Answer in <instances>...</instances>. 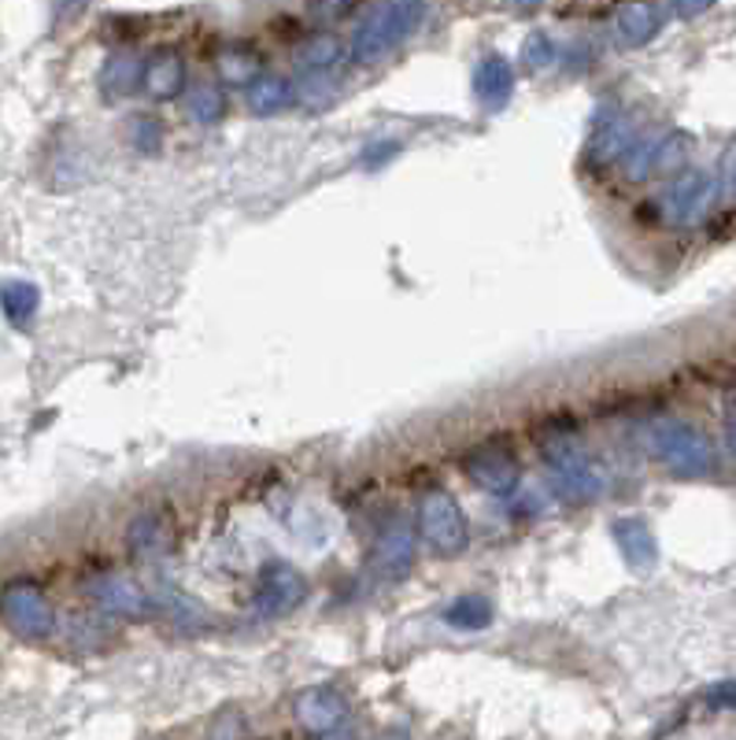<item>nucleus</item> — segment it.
<instances>
[{"instance_id":"4be33fe9","label":"nucleus","mask_w":736,"mask_h":740,"mask_svg":"<svg viewBox=\"0 0 736 740\" xmlns=\"http://www.w3.org/2000/svg\"><path fill=\"white\" fill-rule=\"evenodd\" d=\"M0 308H4V316L12 322H23L37 311V289L26 286V281H12V286L0 289Z\"/></svg>"},{"instance_id":"f8f14e48","label":"nucleus","mask_w":736,"mask_h":740,"mask_svg":"<svg viewBox=\"0 0 736 740\" xmlns=\"http://www.w3.org/2000/svg\"><path fill=\"white\" fill-rule=\"evenodd\" d=\"M662 26V8H651V4H629L618 12V37L622 45L637 48V45H648L655 34H659Z\"/></svg>"},{"instance_id":"6ab92c4d","label":"nucleus","mask_w":736,"mask_h":740,"mask_svg":"<svg viewBox=\"0 0 736 740\" xmlns=\"http://www.w3.org/2000/svg\"><path fill=\"white\" fill-rule=\"evenodd\" d=\"M659 141L662 134H651V137H637V145H633L625 156L618 159L625 178L629 181H644L655 175V156H659Z\"/></svg>"},{"instance_id":"20e7f679","label":"nucleus","mask_w":736,"mask_h":740,"mask_svg":"<svg viewBox=\"0 0 736 740\" xmlns=\"http://www.w3.org/2000/svg\"><path fill=\"white\" fill-rule=\"evenodd\" d=\"M714 197H718V178L707 175V170H681L667 186V192H662L659 216L670 227H695V222L707 219Z\"/></svg>"},{"instance_id":"ddd939ff","label":"nucleus","mask_w":736,"mask_h":740,"mask_svg":"<svg viewBox=\"0 0 736 740\" xmlns=\"http://www.w3.org/2000/svg\"><path fill=\"white\" fill-rule=\"evenodd\" d=\"M415 560V533L408 530V526H392V530L381 537V549H378V563L381 571L389 577L403 574Z\"/></svg>"},{"instance_id":"f3484780","label":"nucleus","mask_w":736,"mask_h":740,"mask_svg":"<svg viewBox=\"0 0 736 740\" xmlns=\"http://www.w3.org/2000/svg\"><path fill=\"white\" fill-rule=\"evenodd\" d=\"M292 100V86L286 78H256V86L248 89V108L256 115H275Z\"/></svg>"},{"instance_id":"39448f33","label":"nucleus","mask_w":736,"mask_h":740,"mask_svg":"<svg viewBox=\"0 0 736 740\" xmlns=\"http://www.w3.org/2000/svg\"><path fill=\"white\" fill-rule=\"evenodd\" d=\"M422 537L433 544L437 552H459L467 544V515L459 511V504L451 500L448 493H430L422 500L419 511Z\"/></svg>"},{"instance_id":"5701e85b","label":"nucleus","mask_w":736,"mask_h":740,"mask_svg":"<svg viewBox=\"0 0 736 740\" xmlns=\"http://www.w3.org/2000/svg\"><path fill=\"white\" fill-rule=\"evenodd\" d=\"M684 159H689V134L670 130L659 141V156H655V175H681Z\"/></svg>"},{"instance_id":"b1692460","label":"nucleus","mask_w":736,"mask_h":740,"mask_svg":"<svg viewBox=\"0 0 736 740\" xmlns=\"http://www.w3.org/2000/svg\"><path fill=\"white\" fill-rule=\"evenodd\" d=\"M219 75L234 86H248V82H256V75H259V59L252 56L248 48H226V53L219 56Z\"/></svg>"},{"instance_id":"c85d7f7f","label":"nucleus","mask_w":736,"mask_h":740,"mask_svg":"<svg viewBox=\"0 0 736 740\" xmlns=\"http://www.w3.org/2000/svg\"><path fill=\"white\" fill-rule=\"evenodd\" d=\"M714 696H718L725 707H736V685H722V688H718V693H714Z\"/></svg>"},{"instance_id":"f257e3e1","label":"nucleus","mask_w":736,"mask_h":740,"mask_svg":"<svg viewBox=\"0 0 736 740\" xmlns=\"http://www.w3.org/2000/svg\"><path fill=\"white\" fill-rule=\"evenodd\" d=\"M422 15H426V8L422 4H378V8H370L367 19H363L359 30H356V37H352V53H356V59H363V64L389 56L400 42H408V37L415 34Z\"/></svg>"},{"instance_id":"4468645a","label":"nucleus","mask_w":736,"mask_h":740,"mask_svg":"<svg viewBox=\"0 0 736 740\" xmlns=\"http://www.w3.org/2000/svg\"><path fill=\"white\" fill-rule=\"evenodd\" d=\"M181 78H186V70H181V56H175V53H164V56H156L153 64H145V86H148V93L159 100L178 97Z\"/></svg>"},{"instance_id":"2eb2a0df","label":"nucleus","mask_w":736,"mask_h":740,"mask_svg":"<svg viewBox=\"0 0 736 740\" xmlns=\"http://www.w3.org/2000/svg\"><path fill=\"white\" fill-rule=\"evenodd\" d=\"M141 78H145V64H141L137 56H112L104 64V70H100V86L112 97H123L130 89H137Z\"/></svg>"},{"instance_id":"6e6552de","label":"nucleus","mask_w":736,"mask_h":740,"mask_svg":"<svg viewBox=\"0 0 736 740\" xmlns=\"http://www.w3.org/2000/svg\"><path fill=\"white\" fill-rule=\"evenodd\" d=\"M467 471L481 489L500 493V496H508L514 485H518V460H514L508 449H500V444H486V449L473 452Z\"/></svg>"},{"instance_id":"423d86ee","label":"nucleus","mask_w":736,"mask_h":740,"mask_svg":"<svg viewBox=\"0 0 736 740\" xmlns=\"http://www.w3.org/2000/svg\"><path fill=\"white\" fill-rule=\"evenodd\" d=\"M0 611L26 641H42V637L53 633V607H48L45 593L37 585H12L0 596Z\"/></svg>"},{"instance_id":"7ed1b4c3","label":"nucleus","mask_w":736,"mask_h":740,"mask_svg":"<svg viewBox=\"0 0 736 740\" xmlns=\"http://www.w3.org/2000/svg\"><path fill=\"white\" fill-rule=\"evenodd\" d=\"M544 463H548L559 493L570 496V500H592V496L603 489L600 466L592 463L581 444L567 438V433H556V438L544 441Z\"/></svg>"},{"instance_id":"dca6fc26","label":"nucleus","mask_w":736,"mask_h":740,"mask_svg":"<svg viewBox=\"0 0 736 740\" xmlns=\"http://www.w3.org/2000/svg\"><path fill=\"white\" fill-rule=\"evenodd\" d=\"M445 622L456 626V630H486V626L492 622L489 596H478V593L459 596V600L445 611Z\"/></svg>"},{"instance_id":"c756f323","label":"nucleus","mask_w":736,"mask_h":740,"mask_svg":"<svg viewBox=\"0 0 736 740\" xmlns=\"http://www.w3.org/2000/svg\"><path fill=\"white\" fill-rule=\"evenodd\" d=\"M725 441H729V449L736 452V419L729 422V430H725Z\"/></svg>"},{"instance_id":"9d476101","label":"nucleus","mask_w":736,"mask_h":740,"mask_svg":"<svg viewBox=\"0 0 736 740\" xmlns=\"http://www.w3.org/2000/svg\"><path fill=\"white\" fill-rule=\"evenodd\" d=\"M614 541H618L622 560L637 574L655 571V563H659V544H655V533L648 530V522H640V519L614 522Z\"/></svg>"},{"instance_id":"aec40b11","label":"nucleus","mask_w":736,"mask_h":740,"mask_svg":"<svg viewBox=\"0 0 736 740\" xmlns=\"http://www.w3.org/2000/svg\"><path fill=\"white\" fill-rule=\"evenodd\" d=\"M186 108H189V115H193L197 123H215V119H223L226 100H223V93H219V86L200 82V86H193L186 93Z\"/></svg>"},{"instance_id":"f03ea898","label":"nucleus","mask_w":736,"mask_h":740,"mask_svg":"<svg viewBox=\"0 0 736 740\" xmlns=\"http://www.w3.org/2000/svg\"><path fill=\"white\" fill-rule=\"evenodd\" d=\"M651 452L659 455L662 463L670 466V471L678 474H707L714 466V452H711V441L703 438L695 426L681 422V419H659L651 422Z\"/></svg>"},{"instance_id":"a878e982","label":"nucleus","mask_w":736,"mask_h":740,"mask_svg":"<svg viewBox=\"0 0 736 740\" xmlns=\"http://www.w3.org/2000/svg\"><path fill=\"white\" fill-rule=\"evenodd\" d=\"M722 175H725V186L736 197V145H729V152L722 156Z\"/></svg>"},{"instance_id":"412c9836","label":"nucleus","mask_w":736,"mask_h":740,"mask_svg":"<svg viewBox=\"0 0 736 740\" xmlns=\"http://www.w3.org/2000/svg\"><path fill=\"white\" fill-rule=\"evenodd\" d=\"M100 604L112 607V611H123V615H141L148 607V596L137 589V585L130 582H112V585H100L97 589Z\"/></svg>"},{"instance_id":"cd10ccee","label":"nucleus","mask_w":736,"mask_h":740,"mask_svg":"<svg viewBox=\"0 0 736 740\" xmlns=\"http://www.w3.org/2000/svg\"><path fill=\"white\" fill-rule=\"evenodd\" d=\"M707 8H711V4H678V8H673V12L684 15V19H692V15H703V12H707Z\"/></svg>"},{"instance_id":"1a4fd4ad","label":"nucleus","mask_w":736,"mask_h":740,"mask_svg":"<svg viewBox=\"0 0 736 740\" xmlns=\"http://www.w3.org/2000/svg\"><path fill=\"white\" fill-rule=\"evenodd\" d=\"M511 93H514V70L508 64V56L489 53L478 64V70H473V97H478L489 111H500V108H508Z\"/></svg>"},{"instance_id":"9b49d317","label":"nucleus","mask_w":736,"mask_h":740,"mask_svg":"<svg viewBox=\"0 0 736 740\" xmlns=\"http://www.w3.org/2000/svg\"><path fill=\"white\" fill-rule=\"evenodd\" d=\"M637 137H640L637 126H633L625 115H603L596 137H592V145H589V159L596 167H607L637 145Z\"/></svg>"},{"instance_id":"0eeeda50","label":"nucleus","mask_w":736,"mask_h":740,"mask_svg":"<svg viewBox=\"0 0 736 740\" xmlns=\"http://www.w3.org/2000/svg\"><path fill=\"white\" fill-rule=\"evenodd\" d=\"M300 600H304V577H300V571H292L289 563H270L264 577H259L256 615L264 618L289 615Z\"/></svg>"},{"instance_id":"393cba45","label":"nucleus","mask_w":736,"mask_h":740,"mask_svg":"<svg viewBox=\"0 0 736 740\" xmlns=\"http://www.w3.org/2000/svg\"><path fill=\"white\" fill-rule=\"evenodd\" d=\"M559 56V48H556V42H551L544 30H537V34H529L526 37V45H522V59L533 67V70H544L551 64V59Z\"/></svg>"},{"instance_id":"bb28decb","label":"nucleus","mask_w":736,"mask_h":740,"mask_svg":"<svg viewBox=\"0 0 736 740\" xmlns=\"http://www.w3.org/2000/svg\"><path fill=\"white\" fill-rule=\"evenodd\" d=\"M378 145H381V148H375V152H367V156H363V164L378 167L386 156H397V141H378Z\"/></svg>"},{"instance_id":"a211bd4d","label":"nucleus","mask_w":736,"mask_h":740,"mask_svg":"<svg viewBox=\"0 0 736 740\" xmlns=\"http://www.w3.org/2000/svg\"><path fill=\"white\" fill-rule=\"evenodd\" d=\"M341 56H345V45H341L334 34H315V37H308V42L300 45V64H304L308 70H315V75H322V70H330V67H337Z\"/></svg>"}]
</instances>
